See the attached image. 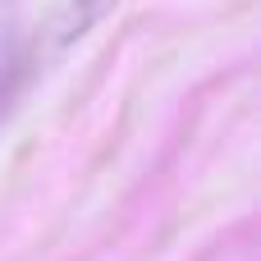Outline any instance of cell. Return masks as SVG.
Segmentation results:
<instances>
[{"mask_svg":"<svg viewBox=\"0 0 261 261\" xmlns=\"http://www.w3.org/2000/svg\"><path fill=\"white\" fill-rule=\"evenodd\" d=\"M106 5H110V0H64V5H60V23H55L60 41L83 37V32L101 18V9H106Z\"/></svg>","mask_w":261,"mask_h":261,"instance_id":"6da1fadb","label":"cell"}]
</instances>
